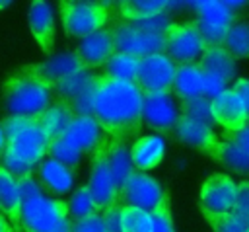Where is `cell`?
I'll list each match as a JSON object with an SVG mask.
<instances>
[{
  "label": "cell",
  "mask_w": 249,
  "mask_h": 232,
  "mask_svg": "<svg viewBox=\"0 0 249 232\" xmlns=\"http://www.w3.org/2000/svg\"><path fill=\"white\" fill-rule=\"evenodd\" d=\"M91 117L107 136L126 144L142 129V92L134 82L99 74Z\"/></svg>",
  "instance_id": "obj_1"
},
{
  "label": "cell",
  "mask_w": 249,
  "mask_h": 232,
  "mask_svg": "<svg viewBox=\"0 0 249 232\" xmlns=\"http://www.w3.org/2000/svg\"><path fill=\"white\" fill-rule=\"evenodd\" d=\"M19 185V226L18 232H70L66 201L49 199L41 193L37 181L23 177Z\"/></svg>",
  "instance_id": "obj_2"
},
{
  "label": "cell",
  "mask_w": 249,
  "mask_h": 232,
  "mask_svg": "<svg viewBox=\"0 0 249 232\" xmlns=\"http://www.w3.org/2000/svg\"><path fill=\"white\" fill-rule=\"evenodd\" d=\"M54 101V92L39 80L12 72L2 84V109L6 117H39Z\"/></svg>",
  "instance_id": "obj_3"
},
{
  "label": "cell",
  "mask_w": 249,
  "mask_h": 232,
  "mask_svg": "<svg viewBox=\"0 0 249 232\" xmlns=\"http://www.w3.org/2000/svg\"><path fill=\"white\" fill-rule=\"evenodd\" d=\"M0 129L6 136L8 154L35 168L45 156L51 138L39 125V117H4Z\"/></svg>",
  "instance_id": "obj_4"
},
{
  "label": "cell",
  "mask_w": 249,
  "mask_h": 232,
  "mask_svg": "<svg viewBox=\"0 0 249 232\" xmlns=\"http://www.w3.org/2000/svg\"><path fill=\"white\" fill-rule=\"evenodd\" d=\"M113 2H84V0H62L58 2L60 21L70 37H88L105 27L111 19Z\"/></svg>",
  "instance_id": "obj_5"
},
{
  "label": "cell",
  "mask_w": 249,
  "mask_h": 232,
  "mask_svg": "<svg viewBox=\"0 0 249 232\" xmlns=\"http://www.w3.org/2000/svg\"><path fill=\"white\" fill-rule=\"evenodd\" d=\"M163 55L171 60L173 66L196 64L206 51V45L200 39L195 21L169 23V27L163 31Z\"/></svg>",
  "instance_id": "obj_6"
},
{
  "label": "cell",
  "mask_w": 249,
  "mask_h": 232,
  "mask_svg": "<svg viewBox=\"0 0 249 232\" xmlns=\"http://www.w3.org/2000/svg\"><path fill=\"white\" fill-rule=\"evenodd\" d=\"M109 136L105 135V138L101 140V144L97 146V150L91 154V164H89V181H88V191L91 195V201L95 205L97 213H103L107 209H113L119 205V197H117V187L113 181V175L109 172L107 166V158H105V148H107Z\"/></svg>",
  "instance_id": "obj_7"
},
{
  "label": "cell",
  "mask_w": 249,
  "mask_h": 232,
  "mask_svg": "<svg viewBox=\"0 0 249 232\" xmlns=\"http://www.w3.org/2000/svg\"><path fill=\"white\" fill-rule=\"evenodd\" d=\"M111 37H113V47L115 53H124L132 55L136 58L148 57V55H163V33H144L134 27H130L128 21H113L111 27Z\"/></svg>",
  "instance_id": "obj_8"
},
{
  "label": "cell",
  "mask_w": 249,
  "mask_h": 232,
  "mask_svg": "<svg viewBox=\"0 0 249 232\" xmlns=\"http://www.w3.org/2000/svg\"><path fill=\"white\" fill-rule=\"evenodd\" d=\"M165 195L167 193L154 177L142 172H134L123 183L117 197H119V205L123 203V207H134L146 213H154L160 207V203L165 199Z\"/></svg>",
  "instance_id": "obj_9"
},
{
  "label": "cell",
  "mask_w": 249,
  "mask_h": 232,
  "mask_svg": "<svg viewBox=\"0 0 249 232\" xmlns=\"http://www.w3.org/2000/svg\"><path fill=\"white\" fill-rule=\"evenodd\" d=\"M175 66L165 55H148L138 62L134 84L140 92H165L169 94L173 88Z\"/></svg>",
  "instance_id": "obj_10"
},
{
  "label": "cell",
  "mask_w": 249,
  "mask_h": 232,
  "mask_svg": "<svg viewBox=\"0 0 249 232\" xmlns=\"http://www.w3.org/2000/svg\"><path fill=\"white\" fill-rule=\"evenodd\" d=\"M235 189L237 183L230 175L224 174H214L210 175L200 189V199L198 207L206 216H218V214H228L231 211L233 199H235Z\"/></svg>",
  "instance_id": "obj_11"
},
{
  "label": "cell",
  "mask_w": 249,
  "mask_h": 232,
  "mask_svg": "<svg viewBox=\"0 0 249 232\" xmlns=\"http://www.w3.org/2000/svg\"><path fill=\"white\" fill-rule=\"evenodd\" d=\"M179 115L171 94L165 92H142V125L156 133H171Z\"/></svg>",
  "instance_id": "obj_12"
},
{
  "label": "cell",
  "mask_w": 249,
  "mask_h": 232,
  "mask_svg": "<svg viewBox=\"0 0 249 232\" xmlns=\"http://www.w3.org/2000/svg\"><path fill=\"white\" fill-rule=\"evenodd\" d=\"M80 68H82V64L78 62V58L72 53H64V55L51 57L43 62L25 64V66H21L14 72H18L21 76H27V78H33V80H39L41 84H45L53 90L62 78L70 76L72 72H76Z\"/></svg>",
  "instance_id": "obj_13"
},
{
  "label": "cell",
  "mask_w": 249,
  "mask_h": 232,
  "mask_svg": "<svg viewBox=\"0 0 249 232\" xmlns=\"http://www.w3.org/2000/svg\"><path fill=\"white\" fill-rule=\"evenodd\" d=\"M78 62L82 64V68L91 70V68H99L103 66L113 55H115V47H113V37L109 27H103L88 37H84L76 51L72 53Z\"/></svg>",
  "instance_id": "obj_14"
},
{
  "label": "cell",
  "mask_w": 249,
  "mask_h": 232,
  "mask_svg": "<svg viewBox=\"0 0 249 232\" xmlns=\"http://www.w3.org/2000/svg\"><path fill=\"white\" fill-rule=\"evenodd\" d=\"M60 138L80 154H93L105 138V133L99 129L93 117H74Z\"/></svg>",
  "instance_id": "obj_15"
},
{
  "label": "cell",
  "mask_w": 249,
  "mask_h": 232,
  "mask_svg": "<svg viewBox=\"0 0 249 232\" xmlns=\"http://www.w3.org/2000/svg\"><path fill=\"white\" fill-rule=\"evenodd\" d=\"M210 111L214 123L226 129V133L239 131L247 125L245 109L239 101V97L233 94V90H224L216 99L210 101Z\"/></svg>",
  "instance_id": "obj_16"
},
{
  "label": "cell",
  "mask_w": 249,
  "mask_h": 232,
  "mask_svg": "<svg viewBox=\"0 0 249 232\" xmlns=\"http://www.w3.org/2000/svg\"><path fill=\"white\" fill-rule=\"evenodd\" d=\"M29 29L39 45V49L49 55L54 45V18L49 2L35 0L29 4Z\"/></svg>",
  "instance_id": "obj_17"
},
{
  "label": "cell",
  "mask_w": 249,
  "mask_h": 232,
  "mask_svg": "<svg viewBox=\"0 0 249 232\" xmlns=\"http://www.w3.org/2000/svg\"><path fill=\"white\" fill-rule=\"evenodd\" d=\"M173 135L179 142H183L191 148H196L204 154H208L216 146V142L220 140L210 127H206L202 123H196L193 119H187L183 115L177 119L175 127H173Z\"/></svg>",
  "instance_id": "obj_18"
},
{
  "label": "cell",
  "mask_w": 249,
  "mask_h": 232,
  "mask_svg": "<svg viewBox=\"0 0 249 232\" xmlns=\"http://www.w3.org/2000/svg\"><path fill=\"white\" fill-rule=\"evenodd\" d=\"M33 172H35V177H33L35 181L43 183L49 191L58 193V195L70 191V187L74 183V172L70 168L62 166L60 162L53 160V158L41 160L33 168Z\"/></svg>",
  "instance_id": "obj_19"
},
{
  "label": "cell",
  "mask_w": 249,
  "mask_h": 232,
  "mask_svg": "<svg viewBox=\"0 0 249 232\" xmlns=\"http://www.w3.org/2000/svg\"><path fill=\"white\" fill-rule=\"evenodd\" d=\"M130 152V162H132V168L136 172H142V170H152L156 168L161 158H163V152H165V142L161 136L158 135H148V136H140L132 148L128 150Z\"/></svg>",
  "instance_id": "obj_20"
},
{
  "label": "cell",
  "mask_w": 249,
  "mask_h": 232,
  "mask_svg": "<svg viewBox=\"0 0 249 232\" xmlns=\"http://www.w3.org/2000/svg\"><path fill=\"white\" fill-rule=\"evenodd\" d=\"M105 158H107V166H109V172L113 175L117 195H119V189L123 187V183L136 172L132 168V162H130V152H128L126 144L117 142L109 136V142H107V148H105Z\"/></svg>",
  "instance_id": "obj_21"
},
{
  "label": "cell",
  "mask_w": 249,
  "mask_h": 232,
  "mask_svg": "<svg viewBox=\"0 0 249 232\" xmlns=\"http://www.w3.org/2000/svg\"><path fill=\"white\" fill-rule=\"evenodd\" d=\"M196 66L202 72L214 74L224 82H230L235 76V58L222 47H206Z\"/></svg>",
  "instance_id": "obj_22"
},
{
  "label": "cell",
  "mask_w": 249,
  "mask_h": 232,
  "mask_svg": "<svg viewBox=\"0 0 249 232\" xmlns=\"http://www.w3.org/2000/svg\"><path fill=\"white\" fill-rule=\"evenodd\" d=\"M0 211L12 228L18 232L19 226V185L0 166Z\"/></svg>",
  "instance_id": "obj_23"
},
{
  "label": "cell",
  "mask_w": 249,
  "mask_h": 232,
  "mask_svg": "<svg viewBox=\"0 0 249 232\" xmlns=\"http://www.w3.org/2000/svg\"><path fill=\"white\" fill-rule=\"evenodd\" d=\"M171 90L175 92V96L181 101L202 96V70L196 64L175 66V76H173V88Z\"/></svg>",
  "instance_id": "obj_24"
},
{
  "label": "cell",
  "mask_w": 249,
  "mask_h": 232,
  "mask_svg": "<svg viewBox=\"0 0 249 232\" xmlns=\"http://www.w3.org/2000/svg\"><path fill=\"white\" fill-rule=\"evenodd\" d=\"M74 117H76V115H74V111L70 109L68 103L54 99V101L51 103V107H49L45 113L39 115V125H41V129L45 131V135L53 140V138L62 136V133L68 129V125L72 123Z\"/></svg>",
  "instance_id": "obj_25"
},
{
  "label": "cell",
  "mask_w": 249,
  "mask_h": 232,
  "mask_svg": "<svg viewBox=\"0 0 249 232\" xmlns=\"http://www.w3.org/2000/svg\"><path fill=\"white\" fill-rule=\"evenodd\" d=\"M208 156L212 160H216L218 164H222L224 168L241 174V175H249V154H245L239 146L228 142V140H218L216 146L208 152Z\"/></svg>",
  "instance_id": "obj_26"
},
{
  "label": "cell",
  "mask_w": 249,
  "mask_h": 232,
  "mask_svg": "<svg viewBox=\"0 0 249 232\" xmlns=\"http://www.w3.org/2000/svg\"><path fill=\"white\" fill-rule=\"evenodd\" d=\"M169 2L163 0H124V2H115L117 14L123 18V21H138L146 19L158 14H163L167 10Z\"/></svg>",
  "instance_id": "obj_27"
},
{
  "label": "cell",
  "mask_w": 249,
  "mask_h": 232,
  "mask_svg": "<svg viewBox=\"0 0 249 232\" xmlns=\"http://www.w3.org/2000/svg\"><path fill=\"white\" fill-rule=\"evenodd\" d=\"M196 12V19H202L212 25L230 27L237 21V14L228 6V2H193L189 4Z\"/></svg>",
  "instance_id": "obj_28"
},
{
  "label": "cell",
  "mask_w": 249,
  "mask_h": 232,
  "mask_svg": "<svg viewBox=\"0 0 249 232\" xmlns=\"http://www.w3.org/2000/svg\"><path fill=\"white\" fill-rule=\"evenodd\" d=\"M140 58L124 53H115L105 64H103V76L123 82H134L136 70H138Z\"/></svg>",
  "instance_id": "obj_29"
},
{
  "label": "cell",
  "mask_w": 249,
  "mask_h": 232,
  "mask_svg": "<svg viewBox=\"0 0 249 232\" xmlns=\"http://www.w3.org/2000/svg\"><path fill=\"white\" fill-rule=\"evenodd\" d=\"M93 76L95 74H91V70H86V68H80V70H76V72H72L70 76H66V78H62L54 88H53V92H54V99H58V101H64V103H70L91 80H93Z\"/></svg>",
  "instance_id": "obj_30"
},
{
  "label": "cell",
  "mask_w": 249,
  "mask_h": 232,
  "mask_svg": "<svg viewBox=\"0 0 249 232\" xmlns=\"http://www.w3.org/2000/svg\"><path fill=\"white\" fill-rule=\"evenodd\" d=\"M222 49L228 51L233 58H249V23L235 21L228 27Z\"/></svg>",
  "instance_id": "obj_31"
},
{
  "label": "cell",
  "mask_w": 249,
  "mask_h": 232,
  "mask_svg": "<svg viewBox=\"0 0 249 232\" xmlns=\"http://www.w3.org/2000/svg\"><path fill=\"white\" fill-rule=\"evenodd\" d=\"M121 232H152V214L121 205Z\"/></svg>",
  "instance_id": "obj_32"
},
{
  "label": "cell",
  "mask_w": 249,
  "mask_h": 232,
  "mask_svg": "<svg viewBox=\"0 0 249 232\" xmlns=\"http://www.w3.org/2000/svg\"><path fill=\"white\" fill-rule=\"evenodd\" d=\"M66 207H68V218H70V222L82 220V218L97 213L95 211V205L91 201V195H89V191H88L86 185H82V187H78L74 191V195L70 197V201L66 203Z\"/></svg>",
  "instance_id": "obj_33"
},
{
  "label": "cell",
  "mask_w": 249,
  "mask_h": 232,
  "mask_svg": "<svg viewBox=\"0 0 249 232\" xmlns=\"http://www.w3.org/2000/svg\"><path fill=\"white\" fill-rule=\"evenodd\" d=\"M181 115L187 117V119H193V121H196V123H202V125H206V127H210V129H212V125H214L212 111H210V101L204 99L202 96L183 101V105H181Z\"/></svg>",
  "instance_id": "obj_34"
},
{
  "label": "cell",
  "mask_w": 249,
  "mask_h": 232,
  "mask_svg": "<svg viewBox=\"0 0 249 232\" xmlns=\"http://www.w3.org/2000/svg\"><path fill=\"white\" fill-rule=\"evenodd\" d=\"M47 154L53 158V160H56V162H60L62 166H66V168H74V166H78V162H80V152L78 150H74L68 142H64L60 136L58 138H53L51 142H49V148H47Z\"/></svg>",
  "instance_id": "obj_35"
},
{
  "label": "cell",
  "mask_w": 249,
  "mask_h": 232,
  "mask_svg": "<svg viewBox=\"0 0 249 232\" xmlns=\"http://www.w3.org/2000/svg\"><path fill=\"white\" fill-rule=\"evenodd\" d=\"M228 214H231L233 218H237L241 224H245L249 228V181L237 183L235 199H233L231 211Z\"/></svg>",
  "instance_id": "obj_36"
},
{
  "label": "cell",
  "mask_w": 249,
  "mask_h": 232,
  "mask_svg": "<svg viewBox=\"0 0 249 232\" xmlns=\"http://www.w3.org/2000/svg\"><path fill=\"white\" fill-rule=\"evenodd\" d=\"M193 21H195L196 31H198V35H200V39L204 41L206 47H222L228 27L212 25V23H206V21H202V19H193Z\"/></svg>",
  "instance_id": "obj_37"
},
{
  "label": "cell",
  "mask_w": 249,
  "mask_h": 232,
  "mask_svg": "<svg viewBox=\"0 0 249 232\" xmlns=\"http://www.w3.org/2000/svg\"><path fill=\"white\" fill-rule=\"evenodd\" d=\"M152 214V232H175L173 220H171V209H169V197L160 203V207L150 213Z\"/></svg>",
  "instance_id": "obj_38"
},
{
  "label": "cell",
  "mask_w": 249,
  "mask_h": 232,
  "mask_svg": "<svg viewBox=\"0 0 249 232\" xmlns=\"http://www.w3.org/2000/svg\"><path fill=\"white\" fill-rule=\"evenodd\" d=\"M130 27L138 29V31H144V33H163L171 19L167 16V12L163 14H158V16H152V18H146V19H138V21H128Z\"/></svg>",
  "instance_id": "obj_39"
},
{
  "label": "cell",
  "mask_w": 249,
  "mask_h": 232,
  "mask_svg": "<svg viewBox=\"0 0 249 232\" xmlns=\"http://www.w3.org/2000/svg\"><path fill=\"white\" fill-rule=\"evenodd\" d=\"M206 222L212 226V232H247L249 228L241 224L231 214H218V216H206Z\"/></svg>",
  "instance_id": "obj_40"
},
{
  "label": "cell",
  "mask_w": 249,
  "mask_h": 232,
  "mask_svg": "<svg viewBox=\"0 0 249 232\" xmlns=\"http://www.w3.org/2000/svg\"><path fill=\"white\" fill-rule=\"evenodd\" d=\"M70 232H105L103 216L101 213H93L82 220H76L70 224Z\"/></svg>",
  "instance_id": "obj_41"
},
{
  "label": "cell",
  "mask_w": 249,
  "mask_h": 232,
  "mask_svg": "<svg viewBox=\"0 0 249 232\" xmlns=\"http://www.w3.org/2000/svg\"><path fill=\"white\" fill-rule=\"evenodd\" d=\"M224 90H226V82H224V80H220V78L214 76V74L202 72V97H204V99L212 101V99H216Z\"/></svg>",
  "instance_id": "obj_42"
},
{
  "label": "cell",
  "mask_w": 249,
  "mask_h": 232,
  "mask_svg": "<svg viewBox=\"0 0 249 232\" xmlns=\"http://www.w3.org/2000/svg\"><path fill=\"white\" fill-rule=\"evenodd\" d=\"M222 140H228L235 146H239L245 154H249V123L239 129V131H233V133H224L222 135Z\"/></svg>",
  "instance_id": "obj_43"
},
{
  "label": "cell",
  "mask_w": 249,
  "mask_h": 232,
  "mask_svg": "<svg viewBox=\"0 0 249 232\" xmlns=\"http://www.w3.org/2000/svg\"><path fill=\"white\" fill-rule=\"evenodd\" d=\"M233 94L239 97L243 109H245V115H247V123H249V80H243L239 78L235 84H233Z\"/></svg>",
  "instance_id": "obj_44"
},
{
  "label": "cell",
  "mask_w": 249,
  "mask_h": 232,
  "mask_svg": "<svg viewBox=\"0 0 249 232\" xmlns=\"http://www.w3.org/2000/svg\"><path fill=\"white\" fill-rule=\"evenodd\" d=\"M0 232H16V230L12 228V224L6 220L4 214H0Z\"/></svg>",
  "instance_id": "obj_45"
},
{
  "label": "cell",
  "mask_w": 249,
  "mask_h": 232,
  "mask_svg": "<svg viewBox=\"0 0 249 232\" xmlns=\"http://www.w3.org/2000/svg\"><path fill=\"white\" fill-rule=\"evenodd\" d=\"M4 150H6V136H4V133H2V129H0V158H2Z\"/></svg>",
  "instance_id": "obj_46"
},
{
  "label": "cell",
  "mask_w": 249,
  "mask_h": 232,
  "mask_svg": "<svg viewBox=\"0 0 249 232\" xmlns=\"http://www.w3.org/2000/svg\"><path fill=\"white\" fill-rule=\"evenodd\" d=\"M10 4H12V2H8V0H0V10H2V8H8Z\"/></svg>",
  "instance_id": "obj_47"
},
{
  "label": "cell",
  "mask_w": 249,
  "mask_h": 232,
  "mask_svg": "<svg viewBox=\"0 0 249 232\" xmlns=\"http://www.w3.org/2000/svg\"><path fill=\"white\" fill-rule=\"evenodd\" d=\"M247 232H249V230H247Z\"/></svg>",
  "instance_id": "obj_48"
}]
</instances>
